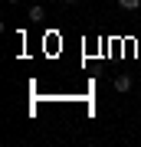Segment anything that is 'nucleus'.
Instances as JSON below:
<instances>
[{
	"label": "nucleus",
	"instance_id": "obj_1",
	"mask_svg": "<svg viewBox=\"0 0 141 147\" xmlns=\"http://www.w3.org/2000/svg\"><path fill=\"white\" fill-rule=\"evenodd\" d=\"M115 88L118 92H128L131 88V79H128V75H118V79H115Z\"/></svg>",
	"mask_w": 141,
	"mask_h": 147
},
{
	"label": "nucleus",
	"instance_id": "obj_2",
	"mask_svg": "<svg viewBox=\"0 0 141 147\" xmlns=\"http://www.w3.org/2000/svg\"><path fill=\"white\" fill-rule=\"evenodd\" d=\"M118 7H121V10H138L141 0H118Z\"/></svg>",
	"mask_w": 141,
	"mask_h": 147
},
{
	"label": "nucleus",
	"instance_id": "obj_3",
	"mask_svg": "<svg viewBox=\"0 0 141 147\" xmlns=\"http://www.w3.org/2000/svg\"><path fill=\"white\" fill-rule=\"evenodd\" d=\"M30 20H43V7H33V10H30Z\"/></svg>",
	"mask_w": 141,
	"mask_h": 147
},
{
	"label": "nucleus",
	"instance_id": "obj_4",
	"mask_svg": "<svg viewBox=\"0 0 141 147\" xmlns=\"http://www.w3.org/2000/svg\"><path fill=\"white\" fill-rule=\"evenodd\" d=\"M66 3H76V0H66Z\"/></svg>",
	"mask_w": 141,
	"mask_h": 147
},
{
	"label": "nucleus",
	"instance_id": "obj_5",
	"mask_svg": "<svg viewBox=\"0 0 141 147\" xmlns=\"http://www.w3.org/2000/svg\"><path fill=\"white\" fill-rule=\"evenodd\" d=\"M43 3H49V0H43Z\"/></svg>",
	"mask_w": 141,
	"mask_h": 147
},
{
	"label": "nucleus",
	"instance_id": "obj_6",
	"mask_svg": "<svg viewBox=\"0 0 141 147\" xmlns=\"http://www.w3.org/2000/svg\"><path fill=\"white\" fill-rule=\"evenodd\" d=\"M10 3H16V0H10Z\"/></svg>",
	"mask_w": 141,
	"mask_h": 147
}]
</instances>
